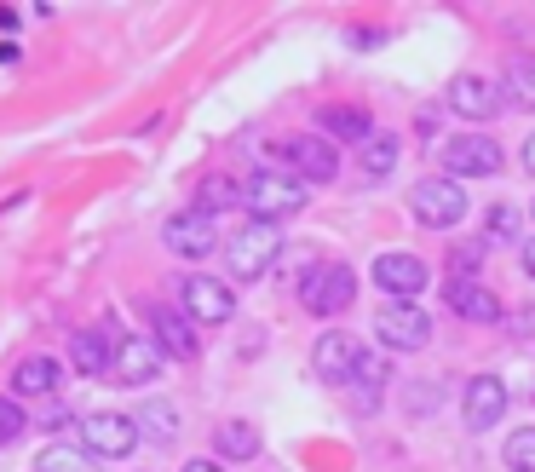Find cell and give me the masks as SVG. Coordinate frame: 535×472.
<instances>
[{
  "mask_svg": "<svg viewBox=\"0 0 535 472\" xmlns=\"http://www.w3.org/2000/svg\"><path fill=\"white\" fill-rule=\"evenodd\" d=\"M236 202H242V185H236V179H219V173H213V179H202V185H196V213H219V208H236Z\"/></svg>",
  "mask_w": 535,
  "mask_h": 472,
  "instance_id": "cb8c5ba5",
  "label": "cell"
},
{
  "mask_svg": "<svg viewBox=\"0 0 535 472\" xmlns=\"http://www.w3.org/2000/svg\"><path fill=\"white\" fill-rule=\"evenodd\" d=\"M271 156L277 162L294 167V179H311V185H328L334 173H340V156H334V144L328 139H311V133H294V139H277L271 144Z\"/></svg>",
  "mask_w": 535,
  "mask_h": 472,
  "instance_id": "277c9868",
  "label": "cell"
},
{
  "mask_svg": "<svg viewBox=\"0 0 535 472\" xmlns=\"http://www.w3.org/2000/svg\"><path fill=\"white\" fill-rule=\"evenodd\" d=\"M185 472H225V467H219V461H190Z\"/></svg>",
  "mask_w": 535,
  "mask_h": 472,
  "instance_id": "d6a6232c",
  "label": "cell"
},
{
  "mask_svg": "<svg viewBox=\"0 0 535 472\" xmlns=\"http://www.w3.org/2000/svg\"><path fill=\"white\" fill-rule=\"evenodd\" d=\"M213 449H219V461H254L259 455V426L254 421H219L213 426Z\"/></svg>",
  "mask_w": 535,
  "mask_h": 472,
  "instance_id": "ffe728a7",
  "label": "cell"
},
{
  "mask_svg": "<svg viewBox=\"0 0 535 472\" xmlns=\"http://www.w3.org/2000/svg\"><path fill=\"white\" fill-rule=\"evenodd\" d=\"M409 202H415V213L426 225H438V231H449V225L466 219V190L455 185V179H420Z\"/></svg>",
  "mask_w": 535,
  "mask_h": 472,
  "instance_id": "30bf717a",
  "label": "cell"
},
{
  "mask_svg": "<svg viewBox=\"0 0 535 472\" xmlns=\"http://www.w3.org/2000/svg\"><path fill=\"white\" fill-rule=\"evenodd\" d=\"M397 156H403V150H397L392 133H369V139L357 144V162H363V173H369V179H386V173L397 167Z\"/></svg>",
  "mask_w": 535,
  "mask_h": 472,
  "instance_id": "7402d4cb",
  "label": "cell"
},
{
  "mask_svg": "<svg viewBox=\"0 0 535 472\" xmlns=\"http://www.w3.org/2000/svg\"><path fill=\"white\" fill-rule=\"evenodd\" d=\"M363 340L357 334H346V329H328L323 340H317V352H311V369L328 380V386H351L357 380V369H363Z\"/></svg>",
  "mask_w": 535,
  "mask_h": 472,
  "instance_id": "52a82bcc",
  "label": "cell"
},
{
  "mask_svg": "<svg viewBox=\"0 0 535 472\" xmlns=\"http://www.w3.org/2000/svg\"><path fill=\"white\" fill-rule=\"evenodd\" d=\"M58 380H64V363H58L52 352H35L12 369V398H52Z\"/></svg>",
  "mask_w": 535,
  "mask_h": 472,
  "instance_id": "e0dca14e",
  "label": "cell"
},
{
  "mask_svg": "<svg viewBox=\"0 0 535 472\" xmlns=\"http://www.w3.org/2000/svg\"><path fill=\"white\" fill-rule=\"evenodd\" d=\"M24 426H29V415L18 409V398H0V444H12Z\"/></svg>",
  "mask_w": 535,
  "mask_h": 472,
  "instance_id": "83f0119b",
  "label": "cell"
},
{
  "mask_svg": "<svg viewBox=\"0 0 535 472\" xmlns=\"http://www.w3.org/2000/svg\"><path fill=\"white\" fill-rule=\"evenodd\" d=\"M374 283H380L386 300H409V306H415V294L432 283V271H426V260H415V254H380V260H374Z\"/></svg>",
  "mask_w": 535,
  "mask_h": 472,
  "instance_id": "8fae6325",
  "label": "cell"
},
{
  "mask_svg": "<svg viewBox=\"0 0 535 472\" xmlns=\"http://www.w3.org/2000/svg\"><path fill=\"white\" fill-rule=\"evenodd\" d=\"M512 236H518V213L495 208V213H489V242H512Z\"/></svg>",
  "mask_w": 535,
  "mask_h": 472,
  "instance_id": "f1b7e54d",
  "label": "cell"
},
{
  "mask_svg": "<svg viewBox=\"0 0 535 472\" xmlns=\"http://www.w3.org/2000/svg\"><path fill=\"white\" fill-rule=\"evenodd\" d=\"M524 271H530V277H535V236H530V242H524Z\"/></svg>",
  "mask_w": 535,
  "mask_h": 472,
  "instance_id": "1f68e13d",
  "label": "cell"
},
{
  "mask_svg": "<svg viewBox=\"0 0 535 472\" xmlns=\"http://www.w3.org/2000/svg\"><path fill=\"white\" fill-rule=\"evenodd\" d=\"M242 208L254 213L259 225H277V219L305 208V185L294 173H254V179L242 185Z\"/></svg>",
  "mask_w": 535,
  "mask_h": 472,
  "instance_id": "6da1fadb",
  "label": "cell"
},
{
  "mask_svg": "<svg viewBox=\"0 0 535 472\" xmlns=\"http://www.w3.org/2000/svg\"><path fill=\"white\" fill-rule=\"evenodd\" d=\"M70 363L81 369V375H110V363H116L110 334L104 329H75L70 334Z\"/></svg>",
  "mask_w": 535,
  "mask_h": 472,
  "instance_id": "d6986e66",
  "label": "cell"
},
{
  "mask_svg": "<svg viewBox=\"0 0 535 472\" xmlns=\"http://www.w3.org/2000/svg\"><path fill=\"white\" fill-rule=\"evenodd\" d=\"M507 93L524 110H535V52H512L507 58Z\"/></svg>",
  "mask_w": 535,
  "mask_h": 472,
  "instance_id": "d4e9b609",
  "label": "cell"
},
{
  "mask_svg": "<svg viewBox=\"0 0 535 472\" xmlns=\"http://www.w3.org/2000/svg\"><path fill=\"white\" fill-rule=\"evenodd\" d=\"M323 133H334V139H351V144H363L374 133L369 116L357 110V104H328L323 110Z\"/></svg>",
  "mask_w": 535,
  "mask_h": 472,
  "instance_id": "603a6c76",
  "label": "cell"
},
{
  "mask_svg": "<svg viewBox=\"0 0 535 472\" xmlns=\"http://www.w3.org/2000/svg\"><path fill=\"white\" fill-rule=\"evenodd\" d=\"M185 317L190 323H231L236 294L219 277H185Z\"/></svg>",
  "mask_w": 535,
  "mask_h": 472,
  "instance_id": "4fadbf2b",
  "label": "cell"
},
{
  "mask_svg": "<svg viewBox=\"0 0 535 472\" xmlns=\"http://www.w3.org/2000/svg\"><path fill=\"white\" fill-rule=\"evenodd\" d=\"M443 167L455 179H489V173H501V144L484 133H461V139L443 144Z\"/></svg>",
  "mask_w": 535,
  "mask_h": 472,
  "instance_id": "9c48e42d",
  "label": "cell"
},
{
  "mask_svg": "<svg viewBox=\"0 0 535 472\" xmlns=\"http://www.w3.org/2000/svg\"><path fill=\"white\" fill-rule=\"evenodd\" d=\"M277 254H282V231L254 219L248 231L231 236V277L236 283H254V277H265V271L277 265Z\"/></svg>",
  "mask_w": 535,
  "mask_h": 472,
  "instance_id": "3957f363",
  "label": "cell"
},
{
  "mask_svg": "<svg viewBox=\"0 0 535 472\" xmlns=\"http://www.w3.org/2000/svg\"><path fill=\"white\" fill-rule=\"evenodd\" d=\"M501 415H507V386L495 375L466 380V426H472V432H489Z\"/></svg>",
  "mask_w": 535,
  "mask_h": 472,
  "instance_id": "2e32d148",
  "label": "cell"
},
{
  "mask_svg": "<svg viewBox=\"0 0 535 472\" xmlns=\"http://www.w3.org/2000/svg\"><path fill=\"white\" fill-rule=\"evenodd\" d=\"M374 329H380V340L392 352H426L432 346V317L420 306H409V300H386V311L374 317Z\"/></svg>",
  "mask_w": 535,
  "mask_h": 472,
  "instance_id": "8992f818",
  "label": "cell"
},
{
  "mask_svg": "<svg viewBox=\"0 0 535 472\" xmlns=\"http://www.w3.org/2000/svg\"><path fill=\"white\" fill-rule=\"evenodd\" d=\"M524 167L535 173V133H530V144H524Z\"/></svg>",
  "mask_w": 535,
  "mask_h": 472,
  "instance_id": "836d02e7",
  "label": "cell"
},
{
  "mask_svg": "<svg viewBox=\"0 0 535 472\" xmlns=\"http://www.w3.org/2000/svg\"><path fill=\"white\" fill-rule=\"evenodd\" d=\"M35 472H98V461L81 455V449H70V444H52V449H41Z\"/></svg>",
  "mask_w": 535,
  "mask_h": 472,
  "instance_id": "484cf974",
  "label": "cell"
},
{
  "mask_svg": "<svg viewBox=\"0 0 535 472\" xmlns=\"http://www.w3.org/2000/svg\"><path fill=\"white\" fill-rule=\"evenodd\" d=\"M443 300H449V311H461L466 323H501V300H495L478 277H449V283H443Z\"/></svg>",
  "mask_w": 535,
  "mask_h": 472,
  "instance_id": "9a60e30c",
  "label": "cell"
},
{
  "mask_svg": "<svg viewBox=\"0 0 535 472\" xmlns=\"http://www.w3.org/2000/svg\"><path fill=\"white\" fill-rule=\"evenodd\" d=\"M507 87L501 81H489V75H455L449 81V110L461 121H495L501 110H507Z\"/></svg>",
  "mask_w": 535,
  "mask_h": 472,
  "instance_id": "ba28073f",
  "label": "cell"
},
{
  "mask_svg": "<svg viewBox=\"0 0 535 472\" xmlns=\"http://www.w3.org/2000/svg\"><path fill=\"white\" fill-rule=\"evenodd\" d=\"M81 438H87V455H104V461H121V455H133L139 444V426L133 415H116V409H93V415H81Z\"/></svg>",
  "mask_w": 535,
  "mask_h": 472,
  "instance_id": "5b68a950",
  "label": "cell"
},
{
  "mask_svg": "<svg viewBox=\"0 0 535 472\" xmlns=\"http://www.w3.org/2000/svg\"><path fill=\"white\" fill-rule=\"evenodd\" d=\"M162 242L179 254V260H208L213 248H219V231H213V219L208 213H173L167 219V231H162Z\"/></svg>",
  "mask_w": 535,
  "mask_h": 472,
  "instance_id": "7c38bea8",
  "label": "cell"
},
{
  "mask_svg": "<svg viewBox=\"0 0 535 472\" xmlns=\"http://www.w3.org/2000/svg\"><path fill=\"white\" fill-rule=\"evenodd\" d=\"M0 64H18V41H0Z\"/></svg>",
  "mask_w": 535,
  "mask_h": 472,
  "instance_id": "4dcf8cb0",
  "label": "cell"
},
{
  "mask_svg": "<svg viewBox=\"0 0 535 472\" xmlns=\"http://www.w3.org/2000/svg\"><path fill=\"white\" fill-rule=\"evenodd\" d=\"M133 426H139V438H150V444H173V438H179V409L167 398H150Z\"/></svg>",
  "mask_w": 535,
  "mask_h": 472,
  "instance_id": "44dd1931",
  "label": "cell"
},
{
  "mask_svg": "<svg viewBox=\"0 0 535 472\" xmlns=\"http://www.w3.org/2000/svg\"><path fill=\"white\" fill-rule=\"evenodd\" d=\"M357 300V271L351 265H311L300 277V306L311 317H340Z\"/></svg>",
  "mask_w": 535,
  "mask_h": 472,
  "instance_id": "7a4b0ae2",
  "label": "cell"
},
{
  "mask_svg": "<svg viewBox=\"0 0 535 472\" xmlns=\"http://www.w3.org/2000/svg\"><path fill=\"white\" fill-rule=\"evenodd\" d=\"M507 467L512 472H535V426H518L507 438Z\"/></svg>",
  "mask_w": 535,
  "mask_h": 472,
  "instance_id": "4316f807",
  "label": "cell"
},
{
  "mask_svg": "<svg viewBox=\"0 0 535 472\" xmlns=\"http://www.w3.org/2000/svg\"><path fill=\"white\" fill-rule=\"evenodd\" d=\"M150 329H156V346H162V357H179V363H190V357H196V334H190V323L179 317V311L150 306Z\"/></svg>",
  "mask_w": 535,
  "mask_h": 472,
  "instance_id": "ac0fdd59",
  "label": "cell"
},
{
  "mask_svg": "<svg viewBox=\"0 0 535 472\" xmlns=\"http://www.w3.org/2000/svg\"><path fill=\"white\" fill-rule=\"evenodd\" d=\"M41 421H47V426H64V421H70V409H64V403H47V415H41Z\"/></svg>",
  "mask_w": 535,
  "mask_h": 472,
  "instance_id": "f546056e",
  "label": "cell"
},
{
  "mask_svg": "<svg viewBox=\"0 0 535 472\" xmlns=\"http://www.w3.org/2000/svg\"><path fill=\"white\" fill-rule=\"evenodd\" d=\"M110 375H116L121 386H150V380L162 375V346H156V340H139V334L116 340V363H110Z\"/></svg>",
  "mask_w": 535,
  "mask_h": 472,
  "instance_id": "5bb4252c",
  "label": "cell"
}]
</instances>
